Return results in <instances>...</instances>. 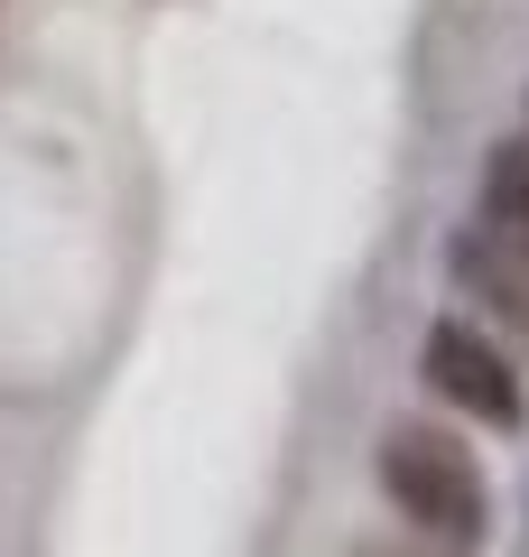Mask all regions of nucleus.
<instances>
[{"instance_id":"obj_1","label":"nucleus","mask_w":529,"mask_h":557,"mask_svg":"<svg viewBox=\"0 0 529 557\" xmlns=\"http://www.w3.org/2000/svg\"><path fill=\"white\" fill-rule=\"evenodd\" d=\"M372 474H381V493H391L399 530H418L428 548H446V557L483 548L492 493H483V465L465 456V437H446V428H428V418H399L391 437H381Z\"/></svg>"},{"instance_id":"obj_2","label":"nucleus","mask_w":529,"mask_h":557,"mask_svg":"<svg viewBox=\"0 0 529 557\" xmlns=\"http://www.w3.org/2000/svg\"><path fill=\"white\" fill-rule=\"evenodd\" d=\"M418 372H428V391L446 399L455 418H473V428H520L529 418L520 354H510L492 325H473V317H436L428 344H418Z\"/></svg>"},{"instance_id":"obj_3","label":"nucleus","mask_w":529,"mask_h":557,"mask_svg":"<svg viewBox=\"0 0 529 557\" xmlns=\"http://www.w3.org/2000/svg\"><path fill=\"white\" fill-rule=\"evenodd\" d=\"M446 278H455L473 325H492L510 354H529V251H510L492 223H465L446 242Z\"/></svg>"},{"instance_id":"obj_4","label":"nucleus","mask_w":529,"mask_h":557,"mask_svg":"<svg viewBox=\"0 0 529 557\" xmlns=\"http://www.w3.org/2000/svg\"><path fill=\"white\" fill-rule=\"evenodd\" d=\"M473 223H492L510 251H529V139H502L483 159V214Z\"/></svg>"},{"instance_id":"obj_5","label":"nucleus","mask_w":529,"mask_h":557,"mask_svg":"<svg viewBox=\"0 0 529 557\" xmlns=\"http://www.w3.org/2000/svg\"><path fill=\"white\" fill-rule=\"evenodd\" d=\"M353 557H428V548H399V539H372V548H353Z\"/></svg>"}]
</instances>
